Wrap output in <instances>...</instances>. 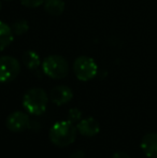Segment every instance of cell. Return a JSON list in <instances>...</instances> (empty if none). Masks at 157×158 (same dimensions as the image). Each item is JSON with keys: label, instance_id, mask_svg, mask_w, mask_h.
<instances>
[{"label": "cell", "instance_id": "cell-1", "mask_svg": "<svg viewBox=\"0 0 157 158\" xmlns=\"http://www.w3.org/2000/svg\"><path fill=\"white\" fill-rule=\"evenodd\" d=\"M76 138V128L70 121H60L55 123L50 129V140L58 148H66L74 142Z\"/></svg>", "mask_w": 157, "mask_h": 158}, {"label": "cell", "instance_id": "cell-2", "mask_svg": "<svg viewBox=\"0 0 157 158\" xmlns=\"http://www.w3.org/2000/svg\"><path fill=\"white\" fill-rule=\"evenodd\" d=\"M48 103V96L42 88H30L23 97V106L32 115H41L45 112Z\"/></svg>", "mask_w": 157, "mask_h": 158}, {"label": "cell", "instance_id": "cell-3", "mask_svg": "<svg viewBox=\"0 0 157 158\" xmlns=\"http://www.w3.org/2000/svg\"><path fill=\"white\" fill-rule=\"evenodd\" d=\"M42 70L46 77L54 80L65 79L69 73V64L60 55H48L42 61Z\"/></svg>", "mask_w": 157, "mask_h": 158}, {"label": "cell", "instance_id": "cell-4", "mask_svg": "<svg viewBox=\"0 0 157 158\" xmlns=\"http://www.w3.org/2000/svg\"><path fill=\"white\" fill-rule=\"evenodd\" d=\"M73 71L76 79L82 82H87L97 75L98 66L92 57L80 56L73 63Z\"/></svg>", "mask_w": 157, "mask_h": 158}, {"label": "cell", "instance_id": "cell-5", "mask_svg": "<svg viewBox=\"0 0 157 158\" xmlns=\"http://www.w3.org/2000/svg\"><path fill=\"white\" fill-rule=\"evenodd\" d=\"M21 72V64L13 56H0V83H9Z\"/></svg>", "mask_w": 157, "mask_h": 158}, {"label": "cell", "instance_id": "cell-6", "mask_svg": "<svg viewBox=\"0 0 157 158\" xmlns=\"http://www.w3.org/2000/svg\"><path fill=\"white\" fill-rule=\"evenodd\" d=\"M6 125L9 130L13 131V132H22L29 127L30 121L27 114L21 112V111H16L9 115Z\"/></svg>", "mask_w": 157, "mask_h": 158}, {"label": "cell", "instance_id": "cell-7", "mask_svg": "<svg viewBox=\"0 0 157 158\" xmlns=\"http://www.w3.org/2000/svg\"><path fill=\"white\" fill-rule=\"evenodd\" d=\"M73 98V92L70 87L66 85H58L52 88L50 92V99L56 106H63Z\"/></svg>", "mask_w": 157, "mask_h": 158}, {"label": "cell", "instance_id": "cell-8", "mask_svg": "<svg viewBox=\"0 0 157 158\" xmlns=\"http://www.w3.org/2000/svg\"><path fill=\"white\" fill-rule=\"evenodd\" d=\"M141 148L145 156L149 158H157V133H147L141 140Z\"/></svg>", "mask_w": 157, "mask_h": 158}, {"label": "cell", "instance_id": "cell-9", "mask_svg": "<svg viewBox=\"0 0 157 158\" xmlns=\"http://www.w3.org/2000/svg\"><path fill=\"white\" fill-rule=\"evenodd\" d=\"M76 129L82 135L94 137V135L99 133L100 126H99V123L94 117H87V118H84L80 122L78 126H76Z\"/></svg>", "mask_w": 157, "mask_h": 158}, {"label": "cell", "instance_id": "cell-10", "mask_svg": "<svg viewBox=\"0 0 157 158\" xmlns=\"http://www.w3.org/2000/svg\"><path fill=\"white\" fill-rule=\"evenodd\" d=\"M14 33L11 26L6 23L0 21V51H4L12 44L14 40Z\"/></svg>", "mask_w": 157, "mask_h": 158}, {"label": "cell", "instance_id": "cell-11", "mask_svg": "<svg viewBox=\"0 0 157 158\" xmlns=\"http://www.w3.org/2000/svg\"><path fill=\"white\" fill-rule=\"evenodd\" d=\"M23 64H25V67L29 70H37L40 66H41V58H40L39 54L35 51H26L23 54L22 57Z\"/></svg>", "mask_w": 157, "mask_h": 158}, {"label": "cell", "instance_id": "cell-12", "mask_svg": "<svg viewBox=\"0 0 157 158\" xmlns=\"http://www.w3.org/2000/svg\"><path fill=\"white\" fill-rule=\"evenodd\" d=\"M44 10L52 16H59L65 11V2L64 0H45L44 1Z\"/></svg>", "mask_w": 157, "mask_h": 158}, {"label": "cell", "instance_id": "cell-13", "mask_svg": "<svg viewBox=\"0 0 157 158\" xmlns=\"http://www.w3.org/2000/svg\"><path fill=\"white\" fill-rule=\"evenodd\" d=\"M11 28H12V31L14 33V35L21 37V35H25V33L29 30V24H28V22L25 21V19H19V21L13 23Z\"/></svg>", "mask_w": 157, "mask_h": 158}, {"label": "cell", "instance_id": "cell-14", "mask_svg": "<svg viewBox=\"0 0 157 158\" xmlns=\"http://www.w3.org/2000/svg\"><path fill=\"white\" fill-rule=\"evenodd\" d=\"M45 0H21V3L24 6L29 9H36L44 3Z\"/></svg>", "mask_w": 157, "mask_h": 158}, {"label": "cell", "instance_id": "cell-15", "mask_svg": "<svg viewBox=\"0 0 157 158\" xmlns=\"http://www.w3.org/2000/svg\"><path fill=\"white\" fill-rule=\"evenodd\" d=\"M68 116H69V121L70 122H78L81 119L82 117V112L76 108H73L68 112Z\"/></svg>", "mask_w": 157, "mask_h": 158}, {"label": "cell", "instance_id": "cell-16", "mask_svg": "<svg viewBox=\"0 0 157 158\" xmlns=\"http://www.w3.org/2000/svg\"><path fill=\"white\" fill-rule=\"evenodd\" d=\"M112 158H130L128 154H126L125 152H116L113 154Z\"/></svg>", "mask_w": 157, "mask_h": 158}, {"label": "cell", "instance_id": "cell-17", "mask_svg": "<svg viewBox=\"0 0 157 158\" xmlns=\"http://www.w3.org/2000/svg\"><path fill=\"white\" fill-rule=\"evenodd\" d=\"M1 8H2V3H1V0H0V10H1Z\"/></svg>", "mask_w": 157, "mask_h": 158}, {"label": "cell", "instance_id": "cell-18", "mask_svg": "<svg viewBox=\"0 0 157 158\" xmlns=\"http://www.w3.org/2000/svg\"><path fill=\"white\" fill-rule=\"evenodd\" d=\"M3 1H12V0H3Z\"/></svg>", "mask_w": 157, "mask_h": 158}]
</instances>
